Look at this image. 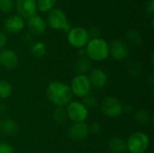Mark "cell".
Listing matches in <instances>:
<instances>
[{"mask_svg":"<svg viewBox=\"0 0 154 153\" xmlns=\"http://www.w3.org/2000/svg\"><path fill=\"white\" fill-rule=\"evenodd\" d=\"M24 25H25L24 19L19 14L10 15L5 19L4 23L5 31L11 34H15L22 32V30L24 28Z\"/></svg>","mask_w":154,"mask_h":153,"instance_id":"cell-13","label":"cell"},{"mask_svg":"<svg viewBox=\"0 0 154 153\" xmlns=\"http://www.w3.org/2000/svg\"><path fill=\"white\" fill-rule=\"evenodd\" d=\"M89 128V133H94V134H97V133H99L102 127H101V124L99 123H93L90 124V126H88Z\"/></svg>","mask_w":154,"mask_h":153,"instance_id":"cell-29","label":"cell"},{"mask_svg":"<svg viewBox=\"0 0 154 153\" xmlns=\"http://www.w3.org/2000/svg\"><path fill=\"white\" fill-rule=\"evenodd\" d=\"M91 60L87 56H81L75 63L74 69L79 75H86L91 70Z\"/></svg>","mask_w":154,"mask_h":153,"instance_id":"cell-17","label":"cell"},{"mask_svg":"<svg viewBox=\"0 0 154 153\" xmlns=\"http://www.w3.org/2000/svg\"><path fill=\"white\" fill-rule=\"evenodd\" d=\"M66 113L73 123H82L88 119V109L79 101H71L66 106Z\"/></svg>","mask_w":154,"mask_h":153,"instance_id":"cell-6","label":"cell"},{"mask_svg":"<svg viewBox=\"0 0 154 153\" xmlns=\"http://www.w3.org/2000/svg\"><path fill=\"white\" fill-rule=\"evenodd\" d=\"M128 72L133 76H139L142 73L141 65L137 62H131L128 66Z\"/></svg>","mask_w":154,"mask_h":153,"instance_id":"cell-27","label":"cell"},{"mask_svg":"<svg viewBox=\"0 0 154 153\" xmlns=\"http://www.w3.org/2000/svg\"><path fill=\"white\" fill-rule=\"evenodd\" d=\"M37 2V10L42 13L50 12L52 10L57 3V0H36Z\"/></svg>","mask_w":154,"mask_h":153,"instance_id":"cell-20","label":"cell"},{"mask_svg":"<svg viewBox=\"0 0 154 153\" xmlns=\"http://www.w3.org/2000/svg\"><path fill=\"white\" fill-rule=\"evenodd\" d=\"M145 12L148 14H153L154 13V0H148L145 5Z\"/></svg>","mask_w":154,"mask_h":153,"instance_id":"cell-30","label":"cell"},{"mask_svg":"<svg viewBox=\"0 0 154 153\" xmlns=\"http://www.w3.org/2000/svg\"><path fill=\"white\" fill-rule=\"evenodd\" d=\"M0 153H14V149L7 142H0Z\"/></svg>","mask_w":154,"mask_h":153,"instance_id":"cell-28","label":"cell"},{"mask_svg":"<svg viewBox=\"0 0 154 153\" xmlns=\"http://www.w3.org/2000/svg\"><path fill=\"white\" fill-rule=\"evenodd\" d=\"M14 6V0H0V12L9 13L13 10Z\"/></svg>","mask_w":154,"mask_h":153,"instance_id":"cell-26","label":"cell"},{"mask_svg":"<svg viewBox=\"0 0 154 153\" xmlns=\"http://www.w3.org/2000/svg\"><path fill=\"white\" fill-rule=\"evenodd\" d=\"M125 36L127 41L133 45H140L142 43V35L138 31L134 29L128 30L125 33Z\"/></svg>","mask_w":154,"mask_h":153,"instance_id":"cell-21","label":"cell"},{"mask_svg":"<svg viewBox=\"0 0 154 153\" xmlns=\"http://www.w3.org/2000/svg\"><path fill=\"white\" fill-rule=\"evenodd\" d=\"M48 25L54 30L63 31L68 32L70 29L69 23L68 22V17L64 11L60 8H53L48 14L47 17Z\"/></svg>","mask_w":154,"mask_h":153,"instance_id":"cell-4","label":"cell"},{"mask_svg":"<svg viewBox=\"0 0 154 153\" xmlns=\"http://www.w3.org/2000/svg\"><path fill=\"white\" fill-rule=\"evenodd\" d=\"M70 90L72 95L78 97H84L87 95L90 94L91 91V84L87 75H79L77 74L70 82Z\"/></svg>","mask_w":154,"mask_h":153,"instance_id":"cell-7","label":"cell"},{"mask_svg":"<svg viewBox=\"0 0 154 153\" xmlns=\"http://www.w3.org/2000/svg\"><path fill=\"white\" fill-rule=\"evenodd\" d=\"M14 5L16 11L18 12V14L21 15L23 19H28L29 17L36 14V0H15Z\"/></svg>","mask_w":154,"mask_h":153,"instance_id":"cell-10","label":"cell"},{"mask_svg":"<svg viewBox=\"0 0 154 153\" xmlns=\"http://www.w3.org/2000/svg\"><path fill=\"white\" fill-rule=\"evenodd\" d=\"M135 120L141 124H146L151 120V115L145 108H140L135 113Z\"/></svg>","mask_w":154,"mask_h":153,"instance_id":"cell-22","label":"cell"},{"mask_svg":"<svg viewBox=\"0 0 154 153\" xmlns=\"http://www.w3.org/2000/svg\"><path fill=\"white\" fill-rule=\"evenodd\" d=\"M27 26L30 32L35 35H41L44 33L47 29V23L45 20L38 14H34L27 19Z\"/></svg>","mask_w":154,"mask_h":153,"instance_id":"cell-15","label":"cell"},{"mask_svg":"<svg viewBox=\"0 0 154 153\" xmlns=\"http://www.w3.org/2000/svg\"><path fill=\"white\" fill-rule=\"evenodd\" d=\"M101 109L104 115L109 118L119 117L123 113V104L121 101L115 96H106L104 98L101 104Z\"/></svg>","mask_w":154,"mask_h":153,"instance_id":"cell-8","label":"cell"},{"mask_svg":"<svg viewBox=\"0 0 154 153\" xmlns=\"http://www.w3.org/2000/svg\"><path fill=\"white\" fill-rule=\"evenodd\" d=\"M89 134L88 125L85 123H73L69 129V136L71 140L80 142L85 140Z\"/></svg>","mask_w":154,"mask_h":153,"instance_id":"cell-12","label":"cell"},{"mask_svg":"<svg viewBox=\"0 0 154 153\" xmlns=\"http://www.w3.org/2000/svg\"><path fill=\"white\" fill-rule=\"evenodd\" d=\"M109 55L118 61L125 60L129 55V49L127 44L120 39H115L109 44Z\"/></svg>","mask_w":154,"mask_h":153,"instance_id":"cell-9","label":"cell"},{"mask_svg":"<svg viewBox=\"0 0 154 153\" xmlns=\"http://www.w3.org/2000/svg\"><path fill=\"white\" fill-rule=\"evenodd\" d=\"M88 78L89 79L91 87H94L97 89L104 88L108 82V76L106 72L99 68L91 69Z\"/></svg>","mask_w":154,"mask_h":153,"instance_id":"cell-11","label":"cell"},{"mask_svg":"<svg viewBox=\"0 0 154 153\" xmlns=\"http://www.w3.org/2000/svg\"><path fill=\"white\" fill-rule=\"evenodd\" d=\"M6 42H7L6 35L3 32H0V50H2L4 49V47L5 46Z\"/></svg>","mask_w":154,"mask_h":153,"instance_id":"cell-32","label":"cell"},{"mask_svg":"<svg viewBox=\"0 0 154 153\" xmlns=\"http://www.w3.org/2000/svg\"><path fill=\"white\" fill-rule=\"evenodd\" d=\"M47 51V47L42 41H36L31 47L32 54L36 58H42Z\"/></svg>","mask_w":154,"mask_h":153,"instance_id":"cell-19","label":"cell"},{"mask_svg":"<svg viewBox=\"0 0 154 153\" xmlns=\"http://www.w3.org/2000/svg\"><path fill=\"white\" fill-rule=\"evenodd\" d=\"M133 110H134V106L131 104L127 103L125 105H123V111L124 112H125L127 114H131L133 112Z\"/></svg>","mask_w":154,"mask_h":153,"instance_id":"cell-33","label":"cell"},{"mask_svg":"<svg viewBox=\"0 0 154 153\" xmlns=\"http://www.w3.org/2000/svg\"><path fill=\"white\" fill-rule=\"evenodd\" d=\"M82 104L88 108V109H93L95 107H97V99L95 96L88 94L86 96L83 97V102Z\"/></svg>","mask_w":154,"mask_h":153,"instance_id":"cell-25","label":"cell"},{"mask_svg":"<svg viewBox=\"0 0 154 153\" xmlns=\"http://www.w3.org/2000/svg\"><path fill=\"white\" fill-rule=\"evenodd\" d=\"M19 131L17 123L10 118H5L0 121V132L7 136H14Z\"/></svg>","mask_w":154,"mask_h":153,"instance_id":"cell-16","label":"cell"},{"mask_svg":"<svg viewBox=\"0 0 154 153\" xmlns=\"http://www.w3.org/2000/svg\"><path fill=\"white\" fill-rule=\"evenodd\" d=\"M67 33V41L69 45L79 50L85 48L90 40L88 31L81 26L70 28Z\"/></svg>","mask_w":154,"mask_h":153,"instance_id":"cell-5","label":"cell"},{"mask_svg":"<svg viewBox=\"0 0 154 153\" xmlns=\"http://www.w3.org/2000/svg\"><path fill=\"white\" fill-rule=\"evenodd\" d=\"M88 33H89L90 39H92V38H97V37H99V35H100V31H99L98 28L93 27V28H91V29L89 30Z\"/></svg>","mask_w":154,"mask_h":153,"instance_id":"cell-31","label":"cell"},{"mask_svg":"<svg viewBox=\"0 0 154 153\" xmlns=\"http://www.w3.org/2000/svg\"><path fill=\"white\" fill-rule=\"evenodd\" d=\"M109 150L113 153H124L126 149V142L121 137H114L108 143Z\"/></svg>","mask_w":154,"mask_h":153,"instance_id":"cell-18","label":"cell"},{"mask_svg":"<svg viewBox=\"0 0 154 153\" xmlns=\"http://www.w3.org/2000/svg\"><path fill=\"white\" fill-rule=\"evenodd\" d=\"M52 118L57 123H63L67 120V113L66 109L61 106H57V108L52 112Z\"/></svg>","mask_w":154,"mask_h":153,"instance_id":"cell-24","label":"cell"},{"mask_svg":"<svg viewBox=\"0 0 154 153\" xmlns=\"http://www.w3.org/2000/svg\"><path fill=\"white\" fill-rule=\"evenodd\" d=\"M12 94V85L4 79L0 80V99H7Z\"/></svg>","mask_w":154,"mask_h":153,"instance_id":"cell-23","label":"cell"},{"mask_svg":"<svg viewBox=\"0 0 154 153\" xmlns=\"http://www.w3.org/2000/svg\"><path fill=\"white\" fill-rule=\"evenodd\" d=\"M85 54L94 61H104L109 56V43L103 38H92L85 47Z\"/></svg>","mask_w":154,"mask_h":153,"instance_id":"cell-2","label":"cell"},{"mask_svg":"<svg viewBox=\"0 0 154 153\" xmlns=\"http://www.w3.org/2000/svg\"><path fill=\"white\" fill-rule=\"evenodd\" d=\"M18 55L10 49H3L0 50V65L5 69H13L18 64Z\"/></svg>","mask_w":154,"mask_h":153,"instance_id":"cell-14","label":"cell"},{"mask_svg":"<svg viewBox=\"0 0 154 153\" xmlns=\"http://www.w3.org/2000/svg\"><path fill=\"white\" fill-rule=\"evenodd\" d=\"M46 96L56 106H66L72 101V92L69 85L60 82H51L46 88Z\"/></svg>","mask_w":154,"mask_h":153,"instance_id":"cell-1","label":"cell"},{"mask_svg":"<svg viewBox=\"0 0 154 153\" xmlns=\"http://www.w3.org/2000/svg\"><path fill=\"white\" fill-rule=\"evenodd\" d=\"M150 146L149 136L143 132L132 133L126 141V149L130 153H144Z\"/></svg>","mask_w":154,"mask_h":153,"instance_id":"cell-3","label":"cell"},{"mask_svg":"<svg viewBox=\"0 0 154 153\" xmlns=\"http://www.w3.org/2000/svg\"><path fill=\"white\" fill-rule=\"evenodd\" d=\"M5 111V105L0 101V114H3Z\"/></svg>","mask_w":154,"mask_h":153,"instance_id":"cell-34","label":"cell"}]
</instances>
